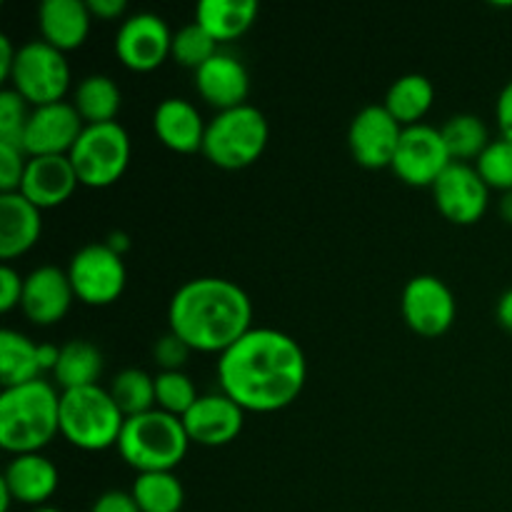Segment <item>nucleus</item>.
I'll use <instances>...</instances> for the list:
<instances>
[{
  "label": "nucleus",
  "instance_id": "423d86ee",
  "mask_svg": "<svg viewBox=\"0 0 512 512\" xmlns=\"http://www.w3.org/2000/svg\"><path fill=\"white\" fill-rule=\"evenodd\" d=\"M125 415L110 390L100 385L60 393V435L88 453L118 445Z\"/></svg>",
  "mask_w": 512,
  "mask_h": 512
},
{
  "label": "nucleus",
  "instance_id": "412c9836",
  "mask_svg": "<svg viewBox=\"0 0 512 512\" xmlns=\"http://www.w3.org/2000/svg\"><path fill=\"white\" fill-rule=\"evenodd\" d=\"M205 128L200 110L185 98H165L160 100L153 113V130L165 148L175 153H198L203 150Z\"/></svg>",
  "mask_w": 512,
  "mask_h": 512
},
{
  "label": "nucleus",
  "instance_id": "72a5a7b5",
  "mask_svg": "<svg viewBox=\"0 0 512 512\" xmlns=\"http://www.w3.org/2000/svg\"><path fill=\"white\" fill-rule=\"evenodd\" d=\"M480 178L488 183L490 190L510 193L512 190V140L495 138L488 148L475 160Z\"/></svg>",
  "mask_w": 512,
  "mask_h": 512
},
{
  "label": "nucleus",
  "instance_id": "393cba45",
  "mask_svg": "<svg viewBox=\"0 0 512 512\" xmlns=\"http://www.w3.org/2000/svg\"><path fill=\"white\" fill-rule=\"evenodd\" d=\"M433 100L435 85L428 75L405 73L390 83L383 105L403 128H408V125L423 123L428 110L433 108Z\"/></svg>",
  "mask_w": 512,
  "mask_h": 512
},
{
  "label": "nucleus",
  "instance_id": "7ed1b4c3",
  "mask_svg": "<svg viewBox=\"0 0 512 512\" xmlns=\"http://www.w3.org/2000/svg\"><path fill=\"white\" fill-rule=\"evenodd\" d=\"M60 433V393L38 378L0 390V445L5 453H40Z\"/></svg>",
  "mask_w": 512,
  "mask_h": 512
},
{
  "label": "nucleus",
  "instance_id": "c756f323",
  "mask_svg": "<svg viewBox=\"0 0 512 512\" xmlns=\"http://www.w3.org/2000/svg\"><path fill=\"white\" fill-rule=\"evenodd\" d=\"M443 133L448 153L455 163H470L483 155V150L490 145L488 125L473 113H458L448 118L440 128Z\"/></svg>",
  "mask_w": 512,
  "mask_h": 512
},
{
  "label": "nucleus",
  "instance_id": "6e6552de",
  "mask_svg": "<svg viewBox=\"0 0 512 512\" xmlns=\"http://www.w3.org/2000/svg\"><path fill=\"white\" fill-rule=\"evenodd\" d=\"M8 83L33 108L58 103L70 88V63L48 40H28L18 48Z\"/></svg>",
  "mask_w": 512,
  "mask_h": 512
},
{
  "label": "nucleus",
  "instance_id": "f704fd0d",
  "mask_svg": "<svg viewBox=\"0 0 512 512\" xmlns=\"http://www.w3.org/2000/svg\"><path fill=\"white\" fill-rule=\"evenodd\" d=\"M28 100L13 88L0 90V143L23 145L25 125H28L30 110Z\"/></svg>",
  "mask_w": 512,
  "mask_h": 512
},
{
  "label": "nucleus",
  "instance_id": "bb28decb",
  "mask_svg": "<svg viewBox=\"0 0 512 512\" xmlns=\"http://www.w3.org/2000/svg\"><path fill=\"white\" fill-rule=\"evenodd\" d=\"M73 105L85 120V125L93 123H113L123 105L120 85L110 75L93 73L85 75L73 93Z\"/></svg>",
  "mask_w": 512,
  "mask_h": 512
},
{
  "label": "nucleus",
  "instance_id": "aec40b11",
  "mask_svg": "<svg viewBox=\"0 0 512 512\" xmlns=\"http://www.w3.org/2000/svg\"><path fill=\"white\" fill-rule=\"evenodd\" d=\"M0 483L10 490L15 503L40 508L58 490L60 473L53 460L45 458L43 453H23L8 460Z\"/></svg>",
  "mask_w": 512,
  "mask_h": 512
},
{
  "label": "nucleus",
  "instance_id": "a211bd4d",
  "mask_svg": "<svg viewBox=\"0 0 512 512\" xmlns=\"http://www.w3.org/2000/svg\"><path fill=\"white\" fill-rule=\"evenodd\" d=\"M78 185V173L68 155H30L18 193H23L35 208L48 210L63 205Z\"/></svg>",
  "mask_w": 512,
  "mask_h": 512
},
{
  "label": "nucleus",
  "instance_id": "b1692460",
  "mask_svg": "<svg viewBox=\"0 0 512 512\" xmlns=\"http://www.w3.org/2000/svg\"><path fill=\"white\" fill-rule=\"evenodd\" d=\"M255 18H258L255 0H200L195 5V23L203 25L218 43L248 33Z\"/></svg>",
  "mask_w": 512,
  "mask_h": 512
},
{
  "label": "nucleus",
  "instance_id": "ddd939ff",
  "mask_svg": "<svg viewBox=\"0 0 512 512\" xmlns=\"http://www.w3.org/2000/svg\"><path fill=\"white\" fill-rule=\"evenodd\" d=\"M403 125L390 115L385 105H365L355 113L348 128V148L358 165L368 170L390 168L398 150Z\"/></svg>",
  "mask_w": 512,
  "mask_h": 512
},
{
  "label": "nucleus",
  "instance_id": "7c9ffc66",
  "mask_svg": "<svg viewBox=\"0 0 512 512\" xmlns=\"http://www.w3.org/2000/svg\"><path fill=\"white\" fill-rule=\"evenodd\" d=\"M108 390L125 418L158 408V403H155V375H148L140 368L120 370Z\"/></svg>",
  "mask_w": 512,
  "mask_h": 512
},
{
  "label": "nucleus",
  "instance_id": "37998d69",
  "mask_svg": "<svg viewBox=\"0 0 512 512\" xmlns=\"http://www.w3.org/2000/svg\"><path fill=\"white\" fill-rule=\"evenodd\" d=\"M60 360V345L55 343H40L38 345V363L43 373H53L55 365Z\"/></svg>",
  "mask_w": 512,
  "mask_h": 512
},
{
  "label": "nucleus",
  "instance_id": "20e7f679",
  "mask_svg": "<svg viewBox=\"0 0 512 512\" xmlns=\"http://www.w3.org/2000/svg\"><path fill=\"white\" fill-rule=\"evenodd\" d=\"M118 453L138 473L175 470L188 455L190 438L183 418L153 408L148 413L125 418L118 438Z\"/></svg>",
  "mask_w": 512,
  "mask_h": 512
},
{
  "label": "nucleus",
  "instance_id": "1a4fd4ad",
  "mask_svg": "<svg viewBox=\"0 0 512 512\" xmlns=\"http://www.w3.org/2000/svg\"><path fill=\"white\" fill-rule=\"evenodd\" d=\"M65 270L73 283L75 298L85 305L115 303L128 283L123 255L110 250L105 243H88L75 250Z\"/></svg>",
  "mask_w": 512,
  "mask_h": 512
},
{
  "label": "nucleus",
  "instance_id": "9b49d317",
  "mask_svg": "<svg viewBox=\"0 0 512 512\" xmlns=\"http://www.w3.org/2000/svg\"><path fill=\"white\" fill-rule=\"evenodd\" d=\"M400 313L413 333L423 338H440L455 323V295L438 275H415L405 283L400 295Z\"/></svg>",
  "mask_w": 512,
  "mask_h": 512
},
{
  "label": "nucleus",
  "instance_id": "c03bdc74",
  "mask_svg": "<svg viewBox=\"0 0 512 512\" xmlns=\"http://www.w3.org/2000/svg\"><path fill=\"white\" fill-rule=\"evenodd\" d=\"M495 318H498V323L512 335V288L505 290V293L498 298V305H495Z\"/></svg>",
  "mask_w": 512,
  "mask_h": 512
},
{
  "label": "nucleus",
  "instance_id": "dca6fc26",
  "mask_svg": "<svg viewBox=\"0 0 512 512\" xmlns=\"http://www.w3.org/2000/svg\"><path fill=\"white\" fill-rule=\"evenodd\" d=\"M190 443L220 448L233 443L245 425V410L225 393H205L183 415Z\"/></svg>",
  "mask_w": 512,
  "mask_h": 512
},
{
  "label": "nucleus",
  "instance_id": "4be33fe9",
  "mask_svg": "<svg viewBox=\"0 0 512 512\" xmlns=\"http://www.w3.org/2000/svg\"><path fill=\"white\" fill-rule=\"evenodd\" d=\"M43 233V210L23 193H0V258L13 260L28 253Z\"/></svg>",
  "mask_w": 512,
  "mask_h": 512
},
{
  "label": "nucleus",
  "instance_id": "a19ab883",
  "mask_svg": "<svg viewBox=\"0 0 512 512\" xmlns=\"http://www.w3.org/2000/svg\"><path fill=\"white\" fill-rule=\"evenodd\" d=\"M88 8L93 13V18L103 20H115L125 13V0H88Z\"/></svg>",
  "mask_w": 512,
  "mask_h": 512
},
{
  "label": "nucleus",
  "instance_id": "5701e85b",
  "mask_svg": "<svg viewBox=\"0 0 512 512\" xmlns=\"http://www.w3.org/2000/svg\"><path fill=\"white\" fill-rule=\"evenodd\" d=\"M93 13L85 0H43L38 8V25L43 40L58 50L80 48L90 33Z\"/></svg>",
  "mask_w": 512,
  "mask_h": 512
},
{
  "label": "nucleus",
  "instance_id": "cd10ccee",
  "mask_svg": "<svg viewBox=\"0 0 512 512\" xmlns=\"http://www.w3.org/2000/svg\"><path fill=\"white\" fill-rule=\"evenodd\" d=\"M38 343L23 335L20 330H0V383L3 388L30 383L40 378Z\"/></svg>",
  "mask_w": 512,
  "mask_h": 512
},
{
  "label": "nucleus",
  "instance_id": "4c0bfd02",
  "mask_svg": "<svg viewBox=\"0 0 512 512\" xmlns=\"http://www.w3.org/2000/svg\"><path fill=\"white\" fill-rule=\"evenodd\" d=\"M23 285H25V278L13 268V265L5 263L3 268H0V310H3V313H10L13 308H20Z\"/></svg>",
  "mask_w": 512,
  "mask_h": 512
},
{
  "label": "nucleus",
  "instance_id": "de8ad7c7",
  "mask_svg": "<svg viewBox=\"0 0 512 512\" xmlns=\"http://www.w3.org/2000/svg\"><path fill=\"white\" fill-rule=\"evenodd\" d=\"M33 512H63V510L53 508V505H40V508H35Z\"/></svg>",
  "mask_w": 512,
  "mask_h": 512
},
{
  "label": "nucleus",
  "instance_id": "79ce46f5",
  "mask_svg": "<svg viewBox=\"0 0 512 512\" xmlns=\"http://www.w3.org/2000/svg\"><path fill=\"white\" fill-rule=\"evenodd\" d=\"M15 55H18V48L13 45V40L8 35H0V80L8 83L10 73H13Z\"/></svg>",
  "mask_w": 512,
  "mask_h": 512
},
{
  "label": "nucleus",
  "instance_id": "c9c22d12",
  "mask_svg": "<svg viewBox=\"0 0 512 512\" xmlns=\"http://www.w3.org/2000/svg\"><path fill=\"white\" fill-rule=\"evenodd\" d=\"M28 158L23 145L0 143V193H18Z\"/></svg>",
  "mask_w": 512,
  "mask_h": 512
},
{
  "label": "nucleus",
  "instance_id": "f257e3e1",
  "mask_svg": "<svg viewBox=\"0 0 512 512\" xmlns=\"http://www.w3.org/2000/svg\"><path fill=\"white\" fill-rule=\"evenodd\" d=\"M308 360L295 338L278 328H250L218 360L220 393L245 413H278L298 400Z\"/></svg>",
  "mask_w": 512,
  "mask_h": 512
},
{
  "label": "nucleus",
  "instance_id": "c85d7f7f",
  "mask_svg": "<svg viewBox=\"0 0 512 512\" xmlns=\"http://www.w3.org/2000/svg\"><path fill=\"white\" fill-rule=\"evenodd\" d=\"M130 493L140 512H180L185 505L183 483L175 478L173 470L138 473Z\"/></svg>",
  "mask_w": 512,
  "mask_h": 512
},
{
  "label": "nucleus",
  "instance_id": "58836bf2",
  "mask_svg": "<svg viewBox=\"0 0 512 512\" xmlns=\"http://www.w3.org/2000/svg\"><path fill=\"white\" fill-rule=\"evenodd\" d=\"M90 512H140L138 503H135L133 493L125 490H105L95 498Z\"/></svg>",
  "mask_w": 512,
  "mask_h": 512
},
{
  "label": "nucleus",
  "instance_id": "2f4dec72",
  "mask_svg": "<svg viewBox=\"0 0 512 512\" xmlns=\"http://www.w3.org/2000/svg\"><path fill=\"white\" fill-rule=\"evenodd\" d=\"M218 40L208 33L200 23H188L180 30L173 33V48L170 55L175 58V63H180L183 68L198 70L200 65L208 63L215 53H218Z\"/></svg>",
  "mask_w": 512,
  "mask_h": 512
},
{
  "label": "nucleus",
  "instance_id": "9d476101",
  "mask_svg": "<svg viewBox=\"0 0 512 512\" xmlns=\"http://www.w3.org/2000/svg\"><path fill=\"white\" fill-rule=\"evenodd\" d=\"M453 163L440 128L415 123L403 128L390 170L413 188H433L443 170Z\"/></svg>",
  "mask_w": 512,
  "mask_h": 512
},
{
  "label": "nucleus",
  "instance_id": "a18cd8bd",
  "mask_svg": "<svg viewBox=\"0 0 512 512\" xmlns=\"http://www.w3.org/2000/svg\"><path fill=\"white\" fill-rule=\"evenodd\" d=\"M103 243L108 245L110 250H115L118 255H125L130 250V238H128V233H125V230H110L108 238H105Z\"/></svg>",
  "mask_w": 512,
  "mask_h": 512
},
{
  "label": "nucleus",
  "instance_id": "a878e982",
  "mask_svg": "<svg viewBox=\"0 0 512 512\" xmlns=\"http://www.w3.org/2000/svg\"><path fill=\"white\" fill-rule=\"evenodd\" d=\"M100 373H103V353L98 345L83 338H73L60 345V360L53 370L58 388L75 390L98 385Z\"/></svg>",
  "mask_w": 512,
  "mask_h": 512
},
{
  "label": "nucleus",
  "instance_id": "f3484780",
  "mask_svg": "<svg viewBox=\"0 0 512 512\" xmlns=\"http://www.w3.org/2000/svg\"><path fill=\"white\" fill-rule=\"evenodd\" d=\"M75 290L68 270L58 265H40L25 275L20 310L35 325H55L68 315Z\"/></svg>",
  "mask_w": 512,
  "mask_h": 512
},
{
  "label": "nucleus",
  "instance_id": "ea45409f",
  "mask_svg": "<svg viewBox=\"0 0 512 512\" xmlns=\"http://www.w3.org/2000/svg\"><path fill=\"white\" fill-rule=\"evenodd\" d=\"M495 120H498L500 138L512 140V80L500 90L498 103H495Z\"/></svg>",
  "mask_w": 512,
  "mask_h": 512
},
{
  "label": "nucleus",
  "instance_id": "2eb2a0df",
  "mask_svg": "<svg viewBox=\"0 0 512 512\" xmlns=\"http://www.w3.org/2000/svg\"><path fill=\"white\" fill-rule=\"evenodd\" d=\"M83 128L85 120L68 100L38 105L30 110L23 148L28 155H68Z\"/></svg>",
  "mask_w": 512,
  "mask_h": 512
},
{
  "label": "nucleus",
  "instance_id": "e433bc0d",
  "mask_svg": "<svg viewBox=\"0 0 512 512\" xmlns=\"http://www.w3.org/2000/svg\"><path fill=\"white\" fill-rule=\"evenodd\" d=\"M193 353L188 343L178 338L175 333H165L155 340L153 345V360L160 365V370H183L188 363V355Z\"/></svg>",
  "mask_w": 512,
  "mask_h": 512
},
{
  "label": "nucleus",
  "instance_id": "0eeeda50",
  "mask_svg": "<svg viewBox=\"0 0 512 512\" xmlns=\"http://www.w3.org/2000/svg\"><path fill=\"white\" fill-rule=\"evenodd\" d=\"M130 155H133V143L128 130L113 120V123L85 125L68 158L78 173L80 185L110 188L125 175Z\"/></svg>",
  "mask_w": 512,
  "mask_h": 512
},
{
  "label": "nucleus",
  "instance_id": "39448f33",
  "mask_svg": "<svg viewBox=\"0 0 512 512\" xmlns=\"http://www.w3.org/2000/svg\"><path fill=\"white\" fill-rule=\"evenodd\" d=\"M270 125L263 110L253 103L218 110L208 120L203 155L223 170H240L253 165L265 153Z\"/></svg>",
  "mask_w": 512,
  "mask_h": 512
},
{
  "label": "nucleus",
  "instance_id": "49530a36",
  "mask_svg": "<svg viewBox=\"0 0 512 512\" xmlns=\"http://www.w3.org/2000/svg\"><path fill=\"white\" fill-rule=\"evenodd\" d=\"M500 215H503L505 223L512 225V190L503 193V198H500Z\"/></svg>",
  "mask_w": 512,
  "mask_h": 512
},
{
  "label": "nucleus",
  "instance_id": "f8f14e48",
  "mask_svg": "<svg viewBox=\"0 0 512 512\" xmlns=\"http://www.w3.org/2000/svg\"><path fill=\"white\" fill-rule=\"evenodd\" d=\"M173 48V30L158 13H133L115 33V55L125 68L150 73L160 68Z\"/></svg>",
  "mask_w": 512,
  "mask_h": 512
},
{
  "label": "nucleus",
  "instance_id": "4468645a",
  "mask_svg": "<svg viewBox=\"0 0 512 512\" xmlns=\"http://www.w3.org/2000/svg\"><path fill=\"white\" fill-rule=\"evenodd\" d=\"M433 200L455 225H475L490 205V188L470 163H450L433 183Z\"/></svg>",
  "mask_w": 512,
  "mask_h": 512
},
{
  "label": "nucleus",
  "instance_id": "6ab92c4d",
  "mask_svg": "<svg viewBox=\"0 0 512 512\" xmlns=\"http://www.w3.org/2000/svg\"><path fill=\"white\" fill-rule=\"evenodd\" d=\"M195 88L200 98L218 110L248 103L250 75L238 55L218 50L205 65L195 70Z\"/></svg>",
  "mask_w": 512,
  "mask_h": 512
},
{
  "label": "nucleus",
  "instance_id": "f03ea898",
  "mask_svg": "<svg viewBox=\"0 0 512 512\" xmlns=\"http://www.w3.org/2000/svg\"><path fill=\"white\" fill-rule=\"evenodd\" d=\"M168 325L190 350L223 355L253 328V303L228 278L185 280L168 303Z\"/></svg>",
  "mask_w": 512,
  "mask_h": 512
},
{
  "label": "nucleus",
  "instance_id": "473e14b6",
  "mask_svg": "<svg viewBox=\"0 0 512 512\" xmlns=\"http://www.w3.org/2000/svg\"><path fill=\"white\" fill-rule=\"evenodd\" d=\"M198 388L193 378L183 370H160L155 375V403L165 413H173L183 418L198 400Z\"/></svg>",
  "mask_w": 512,
  "mask_h": 512
}]
</instances>
